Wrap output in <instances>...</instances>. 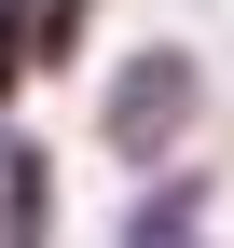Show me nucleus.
<instances>
[{"mask_svg":"<svg viewBox=\"0 0 234 248\" xmlns=\"http://www.w3.org/2000/svg\"><path fill=\"white\" fill-rule=\"evenodd\" d=\"M124 248H207V179H165L124 207Z\"/></svg>","mask_w":234,"mask_h":248,"instance_id":"3","label":"nucleus"},{"mask_svg":"<svg viewBox=\"0 0 234 248\" xmlns=\"http://www.w3.org/2000/svg\"><path fill=\"white\" fill-rule=\"evenodd\" d=\"M42 221H55V166H42L28 138H0V234L42 248Z\"/></svg>","mask_w":234,"mask_h":248,"instance_id":"2","label":"nucleus"},{"mask_svg":"<svg viewBox=\"0 0 234 248\" xmlns=\"http://www.w3.org/2000/svg\"><path fill=\"white\" fill-rule=\"evenodd\" d=\"M97 138L124 152V166H165V152L193 138V55L179 42H138L124 69H110V97H97Z\"/></svg>","mask_w":234,"mask_h":248,"instance_id":"1","label":"nucleus"},{"mask_svg":"<svg viewBox=\"0 0 234 248\" xmlns=\"http://www.w3.org/2000/svg\"><path fill=\"white\" fill-rule=\"evenodd\" d=\"M28 42H42V28H28V0H0V97H14V69H28Z\"/></svg>","mask_w":234,"mask_h":248,"instance_id":"4","label":"nucleus"}]
</instances>
